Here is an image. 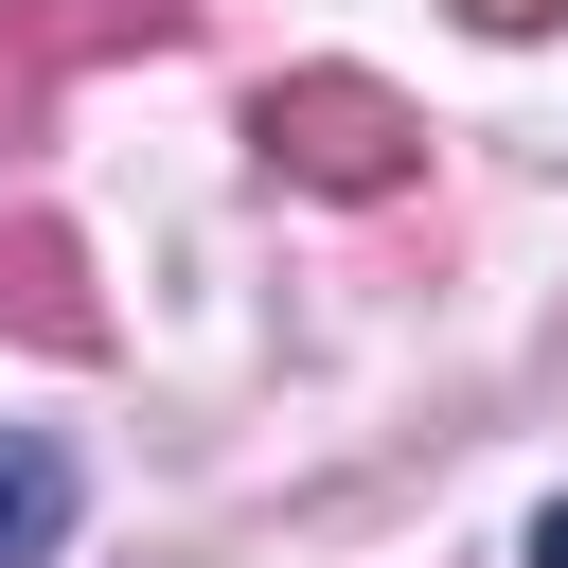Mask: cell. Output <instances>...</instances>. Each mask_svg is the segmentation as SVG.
<instances>
[{"label": "cell", "mask_w": 568, "mask_h": 568, "mask_svg": "<svg viewBox=\"0 0 568 568\" xmlns=\"http://www.w3.org/2000/svg\"><path fill=\"white\" fill-rule=\"evenodd\" d=\"M266 160L320 178V195H390V178H408V106L355 89V71H284V89H266Z\"/></svg>", "instance_id": "1"}, {"label": "cell", "mask_w": 568, "mask_h": 568, "mask_svg": "<svg viewBox=\"0 0 568 568\" xmlns=\"http://www.w3.org/2000/svg\"><path fill=\"white\" fill-rule=\"evenodd\" d=\"M0 320L53 337V355H89V302H71V248L53 231H0Z\"/></svg>", "instance_id": "2"}, {"label": "cell", "mask_w": 568, "mask_h": 568, "mask_svg": "<svg viewBox=\"0 0 568 568\" xmlns=\"http://www.w3.org/2000/svg\"><path fill=\"white\" fill-rule=\"evenodd\" d=\"M53 532H71V462L0 444V568H53Z\"/></svg>", "instance_id": "3"}, {"label": "cell", "mask_w": 568, "mask_h": 568, "mask_svg": "<svg viewBox=\"0 0 568 568\" xmlns=\"http://www.w3.org/2000/svg\"><path fill=\"white\" fill-rule=\"evenodd\" d=\"M462 18H479V36H550L568 0H462Z\"/></svg>", "instance_id": "4"}, {"label": "cell", "mask_w": 568, "mask_h": 568, "mask_svg": "<svg viewBox=\"0 0 568 568\" xmlns=\"http://www.w3.org/2000/svg\"><path fill=\"white\" fill-rule=\"evenodd\" d=\"M532 568H568V497H550V515H532Z\"/></svg>", "instance_id": "5"}]
</instances>
